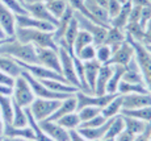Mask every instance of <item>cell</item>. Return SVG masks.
Instances as JSON below:
<instances>
[{"mask_svg": "<svg viewBox=\"0 0 151 141\" xmlns=\"http://www.w3.org/2000/svg\"><path fill=\"white\" fill-rule=\"evenodd\" d=\"M0 55L11 57L22 63H38L36 48L30 44H22L14 37H8L0 45Z\"/></svg>", "mask_w": 151, "mask_h": 141, "instance_id": "6da1fadb", "label": "cell"}, {"mask_svg": "<svg viewBox=\"0 0 151 141\" xmlns=\"http://www.w3.org/2000/svg\"><path fill=\"white\" fill-rule=\"evenodd\" d=\"M14 39L22 44H30L34 48H49L58 50V44L55 42L53 32H43L37 29L16 28Z\"/></svg>", "mask_w": 151, "mask_h": 141, "instance_id": "7a4b0ae2", "label": "cell"}, {"mask_svg": "<svg viewBox=\"0 0 151 141\" xmlns=\"http://www.w3.org/2000/svg\"><path fill=\"white\" fill-rule=\"evenodd\" d=\"M11 96H12V100L22 108H28L33 103L34 99H36L28 81L22 75H19L17 78H14Z\"/></svg>", "mask_w": 151, "mask_h": 141, "instance_id": "3957f363", "label": "cell"}, {"mask_svg": "<svg viewBox=\"0 0 151 141\" xmlns=\"http://www.w3.org/2000/svg\"><path fill=\"white\" fill-rule=\"evenodd\" d=\"M58 53H59V60H60V75L65 78V81L68 84L80 90L79 79H78L76 71H75L74 54L68 53L63 48H58Z\"/></svg>", "mask_w": 151, "mask_h": 141, "instance_id": "277c9868", "label": "cell"}, {"mask_svg": "<svg viewBox=\"0 0 151 141\" xmlns=\"http://www.w3.org/2000/svg\"><path fill=\"white\" fill-rule=\"evenodd\" d=\"M60 100L57 99H41L36 98L30 105H29V111L33 115V117L37 121H42V120L49 119L54 113V111L58 108Z\"/></svg>", "mask_w": 151, "mask_h": 141, "instance_id": "5b68a950", "label": "cell"}, {"mask_svg": "<svg viewBox=\"0 0 151 141\" xmlns=\"http://www.w3.org/2000/svg\"><path fill=\"white\" fill-rule=\"evenodd\" d=\"M74 16L76 19L78 24H79V28L83 29V31L88 32L89 34L92 36V40H93V45L99 46V45H103L104 41H105V36H106V26L103 25H99L96 23L91 21L88 20L87 17L82 16V15L74 12Z\"/></svg>", "mask_w": 151, "mask_h": 141, "instance_id": "8992f818", "label": "cell"}, {"mask_svg": "<svg viewBox=\"0 0 151 141\" xmlns=\"http://www.w3.org/2000/svg\"><path fill=\"white\" fill-rule=\"evenodd\" d=\"M127 41H130V40H127ZM130 42L134 46L135 60H137V62L139 63V66H141L145 83H146L147 89H149V91L151 92V53L147 52L146 48H145L142 44L134 42V41H130Z\"/></svg>", "mask_w": 151, "mask_h": 141, "instance_id": "52a82bcc", "label": "cell"}, {"mask_svg": "<svg viewBox=\"0 0 151 141\" xmlns=\"http://www.w3.org/2000/svg\"><path fill=\"white\" fill-rule=\"evenodd\" d=\"M116 96V94H104V95H93V94H87L84 91H76L75 92V98L78 102V110L82 107H97L103 110L108 103ZM76 110V111H78Z\"/></svg>", "mask_w": 151, "mask_h": 141, "instance_id": "ba28073f", "label": "cell"}, {"mask_svg": "<svg viewBox=\"0 0 151 141\" xmlns=\"http://www.w3.org/2000/svg\"><path fill=\"white\" fill-rule=\"evenodd\" d=\"M17 63L20 65V66L22 67V69L25 70V71H28L29 74L32 75V77L40 79V81H46V79H55V81H65V78L62 77V75L59 74V73L54 71V70H50L47 69V67L45 66H41V65L38 63H22V62H19L17 61ZM67 83V82H66Z\"/></svg>", "mask_w": 151, "mask_h": 141, "instance_id": "9c48e42d", "label": "cell"}, {"mask_svg": "<svg viewBox=\"0 0 151 141\" xmlns=\"http://www.w3.org/2000/svg\"><path fill=\"white\" fill-rule=\"evenodd\" d=\"M36 53L38 65L47 67L50 70H54V71L60 74V60L58 50L49 48H36Z\"/></svg>", "mask_w": 151, "mask_h": 141, "instance_id": "30bf717a", "label": "cell"}, {"mask_svg": "<svg viewBox=\"0 0 151 141\" xmlns=\"http://www.w3.org/2000/svg\"><path fill=\"white\" fill-rule=\"evenodd\" d=\"M135 58V50L132 42L125 40L114 52L112 53L109 62L106 65H121V66H126L132 60Z\"/></svg>", "mask_w": 151, "mask_h": 141, "instance_id": "8fae6325", "label": "cell"}, {"mask_svg": "<svg viewBox=\"0 0 151 141\" xmlns=\"http://www.w3.org/2000/svg\"><path fill=\"white\" fill-rule=\"evenodd\" d=\"M16 19V28H27V29H37V31L43 32H54L55 26L50 23L42 21L36 17L30 16V15H14Z\"/></svg>", "mask_w": 151, "mask_h": 141, "instance_id": "7c38bea8", "label": "cell"}, {"mask_svg": "<svg viewBox=\"0 0 151 141\" xmlns=\"http://www.w3.org/2000/svg\"><path fill=\"white\" fill-rule=\"evenodd\" d=\"M38 124L42 131L53 141H68L70 140L68 131H66L63 127H60L57 121L46 119V120H42V121H38Z\"/></svg>", "mask_w": 151, "mask_h": 141, "instance_id": "4fadbf2b", "label": "cell"}, {"mask_svg": "<svg viewBox=\"0 0 151 141\" xmlns=\"http://www.w3.org/2000/svg\"><path fill=\"white\" fill-rule=\"evenodd\" d=\"M151 105V92L122 95V110H137Z\"/></svg>", "mask_w": 151, "mask_h": 141, "instance_id": "5bb4252c", "label": "cell"}, {"mask_svg": "<svg viewBox=\"0 0 151 141\" xmlns=\"http://www.w3.org/2000/svg\"><path fill=\"white\" fill-rule=\"evenodd\" d=\"M0 29L4 32L5 37H14L16 32L14 13L3 3H0Z\"/></svg>", "mask_w": 151, "mask_h": 141, "instance_id": "9a60e30c", "label": "cell"}, {"mask_svg": "<svg viewBox=\"0 0 151 141\" xmlns=\"http://www.w3.org/2000/svg\"><path fill=\"white\" fill-rule=\"evenodd\" d=\"M86 8L88 9V12L91 13L92 19L97 23V24L103 25V26H109V15L106 8L101 7L96 0H83Z\"/></svg>", "mask_w": 151, "mask_h": 141, "instance_id": "2e32d148", "label": "cell"}, {"mask_svg": "<svg viewBox=\"0 0 151 141\" xmlns=\"http://www.w3.org/2000/svg\"><path fill=\"white\" fill-rule=\"evenodd\" d=\"M25 9H27L28 15H30V16L36 17V19L38 20H42V21H46V23H50V24H53L54 26H57L58 24V20L54 19L53 16H51V13L47 11V8H46L45 3H33V4H24Z\"/></svg>", "mask_w": 151, "mask_h": 141, "instance_id": "e0dca14e", "label": "cell"}, {"mask_svg": "<svg viewBox=\"0 0 151 141\" xmlns=\"http://www.w3.org/2000/svg\"><path fill=\"white\" fill-rule=\"evenodd\" d=\"M125 67V71L122 75V81L129 82V83H141V84H146L143 79V74L139 63L137 62V60H132Z\"/></svg>", "mask_w": 151, "mask_h": 141, "instance_id": "ac0fdd59", "label": "cell"}, {"mask_svg": "<svg viewBox=\"0 0 151 141\" xmlns=\"http://www.w3.org/2000/svg\"><path fill=\"white\" fill-rule=\"evenodd\" d=\"M78 110V102H76V98H75V94L74 95H70L67 98L62 99L58 105V108L54 111V113L49 117V120H53V121H57L59 117L67 115V113H71V112H76Z\"/></svg>", "mask_w": 151, "mask_h": 141, "instance_id": "d6986e66", "label": "cell"}, {"mask_svg": "<svg viewBox=\"0 0 151 141\" xmlns=\"http://www.w3.org/2000/svg\"><path fill=\"white\" fill-rule=\"evenodd\" d=\"M84 65V79H86L87 87H88L89 92L93 94L95 83H96V78L99 74V70L101 67V63L99 61H88V62H83Z\"/></svg>", "mask_w": 151, "mask_h": 141, "instance_id": "ffe728a7", "label": "cell"}, {"mask_svg": "<svg viewBox=\"0 0 151 141\" xmlns=\"http://www.w3.org/2000/svg\"><path fill=\"white\" fill-rule=\"evenodd\" d=\"M110 75H112V65H101L96 78V83H95L93 95H104V94H106L105 89Z\"/></svg>", "mask_w": 151, "mask_h": 141, "instance_id": "44dd1931", "label": "cell"}, {"mask_svg": "<svg viewBox=\"0 0 151 141\" xmlns=\"http://www.w3.org/2000/svg\"><path fill=\"white\" fill-rule=\"evenodd\" d=\"M132 7H133L132 0H129L127 3L122 4L120 12L109 20V26H113V28H117V29H122L124 31L125 26H126L127 23H129V16H130Z\"/></svg>", "mask_w": 151, "mask_h": 141, "instance_id": "7402d4cb", "label": "cell"}, {"mask_svg": "<svg viewBox=\"0 0 151 141\" xmlns=\"http://www.w3.org/2000/svg\"><path fill=\"white\" fill-rule=\"evenodd\" d=\"M109 121H110V119L106 120L103 125H99V127H92V128L80 127V128H78V132L88 141H99V140L104 139V136H105L108 127H109Z\"/></svg>", "mask_w": 151, "mask_h": 141, "instance_id": "603a6c76", "label": "cell"}, {"mask_svg": "<svg viewBox=\"0 0 151 141\" xmlns=\"http://www.w3.org/2000/svg\"><path fill=\"white\" fill-rule=\"evenodd\" d=\"M125 40H126V36H125V32L122 31V29H117V28H113V26H108L104 44L110 46L112 53L114 52Z\"/></svg>", "mask_w": 151, "mask_h": 141, "instance_id": "cb8c5ba5", "label": "cell"}, {"mask_svg": "<svg viewBox=\"0 0 151 141\" xmlns=\"http://www.w3.org/2000/svg\"><path fill=\"white\" fill-rule=\"evenodd\" d=\"M0 71L5 73V74L11 75L13 78H17L21 75L22 67L17 63L16 60L11 57H5V55H0Z\"/></svg>", "mask_w": 151, "mask_h": 141, "instance_id": "d4e9b609", "label": "cell"}, {"mask_svg": "<svg viewBox=\"0 0 151 141\" xmlns=\"http://www.w3.org/2000/svg\"><path fill=\"white\" fill-rule=\"evenodd\" d=\"M49 90L54 91L58 94H66V95H74L76 91H79L76 87L71 86V84L66 83L63 81H55V79H46V81H41Z\"/></svg>", "mask_w": 151, "mask_h": 141, "instance_id": "484cf974", "label": "cell"}, {"mask_svg": "<svg viewBox=\"0 0 151 141\" xmlns=\"http://www.w3.org/2000/svg\"><path fill=\"white\" fill-rule=\"evenodd\" d=\"M121 111H122V95L116 94L114 98L101 110V115L105 117L106 120H109L114 116L121 115Z\"/></svg>", "mask_w": 151, "mask_h": 141, "instance_id": "4316f807", "label": "cell"}, {"mask_svg": "<svg viewBox=\"0 0 151 141\" xmlns=\"http://www.w3.org/2000/svg\"><path fill=\"white\" fill-rule=\"evenodd\" d=\"M124 71H125L124 66H121V65H112V75H110L105 89L106 94H117L118 84L122 81Z\"/></svg>", "mask_w": 151, "mask_h": 141, "instance_id": "83f0119b", "label": "cell"}, {"mask_svg": "<svg viewBox=\"0 0 151 141\" xmlns=\"http://www.w3.org/2000/svg\"><path fill=\"white\" fill-rule=\"evenodd\" d=\"M3 136L5 137H22V139H29V140H34V133L30 128L24 127V128H17L13 127L11 123H4V132Z\"/></svg>", "mask_w": 151, "mask_h": 141, "instance_id": "f1b7e54d", "label": "cell"}, {"mask_svg": "<svg viewBox=\"0 0 151 141\" xmlns=\"http://www.w3.org/2000/svg\"><path fill=\"white\" fill-rule=\"evenodd\" d=\"M124 117V123H125V131L132 133L133 136H138V134L143 133L147 128H149V123H145L142 120L134 119V117H130V116H125Z\"/></svg>", "mask_w": 151, "mask_h": 141, "instance_id": "f546056e", "label": "cell"}, {"mask_svg": "<svg viewBox=\"0 0 151 141\" xmlns=\"http://www.w3.org/2000/svg\"><path fill=\"white\" fill-rule=\"evenodd\" d=\"M150 91L146 84L141 83H129V82L121 81L118 84L117 94L120 95H127V94H149Z\"/></svg>", "mask_w": 151, "mask_h": 141, "instance_id": "4dcf8cb0", "label": "cell"}, {"mask_svg": "<svg viewBox=\"0 0 151 141\" xmlns=\"http://www.w3.org/2000/svg\"><path fill=\"white\" fill-rule=\"evenodd\" d=\"M0 113H1L4 123L12 121L13 100L11 95H3V94H0Z\"/></svg>", "mask_w": 151, "mask_h": 141, "instance_id": "1f68e13d", "label": "cell"}, {"mask_svg": "<svg viewBox=\"0 0 151 141\" xmlns=\"http://www.w3.org/2000/svg\"><path fill=\"white\" fill-rule=\"evenodd\" d=\"M46 8H47V11L51 13V16L54 17V19H59V17H62V15L67 11V8L70 7L68 1L67 0H50V1L45 3Z\"/></svg>", "mask_w": 151, "mask_h": 141, "instance_id": "d6a6232c", "label": "cell"}, {"mask_svg": "<svg viewBox=\"0 0 151 141\" xmlns=\"http://www.w3.org/2000/svg\"><path fill=\"white\" fill-rule=\"evenodd\" d=\"M27 116H28V125H29V128H30L32 131H33V133H34V141H53L41 129L38 121H37V120L33 117V115H32L30 111H29V108H27Z\"/></svg>", "mask_w": 151, "mask_h": 141, "instance_id": "836d02e7", "label": "cell"}, {"mask_svg": "<svg viewBox=\"0 0 151 141\" xmlns=\"http://www.w3.org/2000/svg\"><path fill=\"white\" fill-rule=\"evenodd\" d=\"M11 124L17 128L28 127V116H27V108L20 107L19 104L13 102V115Z\"/></svg>", "mask_w": 151, "mask_h": 141, "instance_id": "e575fe53", "label": "cell"}, {"mask_svg": "<svg viewBox=\"0 0 151 141\" xmlns=\"http://www.w3.org/2000/svg\"><path fill=\"white\" fill-rule=\"evenodd\" d=\"M121 115L134 117V119L142 120V121L151 124V105L137 108V110H122L121 111Z\"/></svg>", "mask_w": 151, "mask_h": 141, "instance_id": "d590c367", "label": "cell"}, {"mask_svg": "<svg viewBox=\"0 0 151 141\" xmlns=\"http://www.w3.org/2000/svg\"><path fill=\"white\" fill-rule=\"evenodd\" d=\"M124 129H125V123H124L122 115L114 116L110 119L108 131H106V133L104 137H106V139H114V137L117 136V134H120Z\"/></svg>", "mask_w": 151, "mask_h": 141, "instance_id": "8d00e7d4", "label": "cell"}, {"mask_svg": "<svg viewBox=\"0 0 151 141\" xmlns=\"http://www.w3.org/2000/svg\"><path fill=\"white\" fill-rule=\"evenodd\" d=\"M57 123L63 127L66 131H75L80 127V119L78 116V112H71V113H67V115L59 117L57 120Z\"/></svg>", "mask_w": 151, "mask_h": 141, "instance_id": "74e56055", "label": "cell"}, {"mask_svg": "<svg viewBox=\"0 0 151 141\" xmlns=\"http://www.w3.org/2000/svg\"><path fill=\"white\" fill-rule=\"evenodd\" d=\"M92 44H93V40H92L91 34H89L88 32L80 29L78 36H76V39L74 41V45H72V53H74V55H75L79 50H82L84 46L92 45Z\"/></svg>", "mask_w": 151, "mask_h": 141, "instance_id": "f35d334b", "label": "cell"}, {"mask_svg": "<svg viewBox=\"0 0 151 141\" xmlns=\"http://www.w3.org/2000/svg\"><path fill=\"white\" fill-rule=\"evenodd\" d=\"M76 112H78V116H79V119H80V124H82V123L88 121V120H91L92 117H95V116H97L99 113H101V108L87 105V107L79 108Z\"/></svg>", "mask_w": 151, "mask_h": 141, "instance_id": "ab89813d", "label": "cell"}, {"mask_svg": "<svg viewBox=\"0 0 151 141\" xmlns=\"http://www.w3.org/2000/svg\"><path fill=\"white\" fill-rule=\"evenodd\" d=\"M75 57L79 58L82 62H88V61L96 60V46H95L93 44L84 46L82 50H79L75 54Z\"/></svg>", "mask_w": 151, "mask_h": 141, "instance_id": "60d3db41", "label": "cell"}, {"mask_svg": "<svg viewBox=\"0 0 151 141\" xmlns=\"http://www.w3.org/2000/svg\"><path fill=\"white\" fill-rule=\"evenodd\" d=\"M110 57H112V49H110V46L105 45V44L96 46V61H99L101 65L108 63Z\"/></svg>", "mask_w": 151, "mask_h": 141, "instance_id": "b9f144b4", "label": "cell"}, {"mask_svg": "<svg viewBox=\"0 0 151 141\" xmlns=\"http://www.w3.org/2000/svg\"><path fill=\"white\" fill-rule=\"evenodd\" d=\"M0 3L8 7L14 15H25L28 13L27 9H25L24 4H22L20 0H0Z\"/></svg>", "mask_w": 151, "mask_h": 141, "instance_id": "7bdbcfd3", "label": "cell"}, {"mask_svg": "<svg viewBox=\"0 0 151 141\" xmlns=\"http://www.w3.org/2000/svg\"><path fill=\"white\" fill-rule=\"evenodd\" d=\"M121 7H122V3H121L120 0H109L108 5H106V11H108V15H109V20L120 12Z\"/></svg>", "mask_w": 151, "mask_h": 141, "instance_id": "ee69618b", "label": "cell"}, {"mask_svg": "<svg viewBox=\"0 0 151 141\" xmlns=\"http://www.w3.org/2000/svg\"><path fill=\"white\" fill-rule=\"evenodd\" d=\"M106 121V119L104 117L101 113H99L97 116L92 117L91 120H88V121H84L80 124V127H84V128H92V127H99V125H103L104 123ZM79 127V128H80Z\"/></svg>", "mask_w": 151, "mask_h": 141, "instance_id": "f6af8a7d", "label": "cell"}, {"mask_svg": "<svg viewBox=\"0 0 151 141\" xmlns=\"http://www.w3.org/2000/svg\"><path fill=\"white\" fill-rule=\"evenodd\" d=\"M14 83V78L11 77V75L5 74V73L0 71V86H4V87H8V89H12Z\"/></svg>", "mask_w": 151, "mask_h": 141, "instance_id": "bcb514c9", "label": "cell"}, {"mask_svg": "<svg viewBox=\"0 0 151 141\" xmlns=\"http://www.w3.org/2000/svg\"><path fill=\"white\" fill-rule=\"evenodd\" d=\"M142 45H151V19L145 25V36H143Z\"/></svg>", "mask_w": 151, "mask_h": 141, "instance_id": "7dc6e473", "label": "cell"}, {"mask_svg": "<svg viewBox=\"0 0 151 141\" xmlns=\"http://www.w3.org/2000/svg\"><path fill=\"white\" fill-rule=\"evenodd\" d=\"M134 139H135V136H133L132 133H129V132H126L124 129L120 134H117L114 137V141H134Z\"/></svg>", "mask_w": 151, "mask_h": 141, "instance_id": "c3c4849f", "label": "cell"}, {"mask_svg": "<svg viewBox=\"0 0 151 141\" xmlns=\"http://www.w3.org/2000/svg\"><path fill=\"white\" fill-rule=\"evenodd\" d=\"M150 137H151V124L149 125V128H147L143 133L135 136L134 141H150Z\"/></svg>", "mask_w": 151, "mask_h": 141, "instance_id": "681fc988", "label": "cell"}, {"mask_svg": "<svg viewBox=\"0 0 151 141\" xmlns=\"http://www.w3.org/2000/svg\"><path fill=\"white\" fill-rule=\"evenodd\" d=\"M68 133H70V140L68 141H88L87 139H84L79 132H78V129H75V131H68Z\"/></svg>", "mask_w": 151, "mask_h": 141, "instance_id": "f907efd6", "label": "cell"}, {"mask_svg": "<svg viewBox=\"0 0 151 141\" xmlns=\"http://www.w3.org/2000/svg\"><path fill=\"white\" fill-rule=\"evenodd\" d=\"M3 141H34V140L22 139V137H5V136H3Z\"/></svg>", "mask_w": 151, "mask_h": 141, "instance_id": "816d5d0a", "label": "cell"}, {"mask_svg": "<svg viewBox=\"0 0 151 141\" xmlns=\"http://www.w3.org/2000/svg\"><path fill=\"white\" fill-rule=\"evenodd\" d=\"M22 4H33V3H47L50 0H21Z\"/></svg>", "mask_w": 151, "mask_h": 141, "instance_id": "f5cc1de1", "label": "cell"}, {"mask_svg": "<svg viewBox=\"0 0 151 141\" xmlns=\"http://www.w3.org/2000/svg\"><path fill=\"white\" fill-rule=\"evenodd\" d=\"M3 132H4V120H3V116L0 113V136H3Z\"/></svg>", "mask_w": 151, "mask_h": 141, "instance_id": "db71d44e", "label": "cell"}, {"mask_svg": "<svg viewBox=\"0 0 151 141\" xmlns=\"http://www.w3.org/2000/svg\"><path fill=\"white\" fill-rule=\"evenodd\" d=\"M96 1H97L100 5H101V7L106 8V5H108V1H109V0H96Z\"/></svg>", "mask_w": 151, "mask_h": 141, "instance_id": "11a10c76", "label": "cell"}, {"mask_svg": "<svg viewBox=\"0 0 151 141\" xmlns=\"http://www.w3.org/2000/svg\"><path fill=\"white\" fill-rule=\"evenodd\" d=\"M3 39H7V37H5L4 32H3V31H1V29H0V40H3Z\"/></svg>", "mask_w": 151, "mask_h": 141, "instance_id": "9f6ffc18", "label": "cell"}, {"mask_svg": "<svg viewBox=\"0 0 151 141\" xmlns=\"http://www.w3.org/2000/svg\"><path fill=\"white\" fill-rule=\"evenodd\" d=\"M99 141H114V139H106V137H104V139H101Z\"/></svg>", "mask_w": 151, "mask_h": 141, "instance_id": "6f0895ef", "label": "cell"}, {"mask_svg": "<svg viewBox=\"0 0 151 141\" xmlns=\"http://www.w3.org/2000/svg\"><path fill=\"white\" fill-rule=\"evenodd\" d=\"M146 1H147V3H149V4H151V0H146Z\"/></svg>", "mask_w": 151, "mask_h": 141, "instance_id": "680465c9", "label": "cell"}, {"mask_svg": "<svg viewBox=\"0 0 151 141\" xmlns=\"http://www.w3.org/2000/svg\"><path fill=\"white\" fill-rule=\"evenodd\" d=\"M0 141H3V136H0Z\"/></svg>", "mask_w": 151, "mask_h": 141, "instance_id": "91938a15", "label": "cell"}, {"mask_svg": "<svg viewBox=\"0 0 151 141\" xmlns=\"http://www.w3.org/2000/svg\"><path fill=\"white\" fill-rule=\"evenodd\" d=\"M150 141H151V137H150Z\"/></svg>", "mask_w": 151, "mask_h": 141, "instance_id": "94428289", "label": "cell"}]
</instances>
